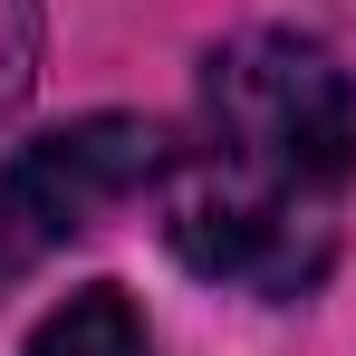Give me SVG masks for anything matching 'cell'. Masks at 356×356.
<instances>
[{
	"mask_svg": "<svg viewBox=\"0 0 356 356\" xmlns=\"http://www.w3.org/2000/svg\"><path fill=\"white\" fill-rule=\"evenodd\" d=\"M164 250L193 280L289 308L337 270L356 193V87L327 39L241 29L193 77L164 164Z\"/></svg>",
	"mask_w": 356,
	"mask_h": 356,
	"instance_id": "1",
	"label": "cell"
},
{
	"mask_svg": "<svg viewBox=\"0 0 356 356\" xmlns=\"http://www.w3.org/2000/svg\"><path fill=\"white\" fill-rule=\"evenodd\" d=\"M174 164V135L145 116H77L58 135H29L0 164V289L29 280L49 250H67L77 232H97V212H116L135 193H154Z\"/></svg>",
	"mask_w": 356,
	"mask_h": 356,
	"instance_id": "2",
	"label": "cell"
},
{
	"mask_svg": "<svg viewBox=\"0 0 356 356\" xmlns=\"http://www.w3.org/2000/svg\"><path fill=\"white\" fill-rule=\"evenodd\" d=\"M19 356H154V337H145V308H135L116 280H87V289H67L58 308L29 327Z\"/></svg>",
	"mask_w": 356,
	"mask_h": 356,
	"instance_id": "3",
	"label": "cell"
},
{
	"mask_svg": "<svg viewBox=\"0 0 356 356\" xmlns=\"http://www.w3.org/2000/svg\"><path fill=\"white\" fill-rule=\"evenodd\" d=\"M39 49H49V0H0V125H19L29 106Z\"/></svg>",
	"mask_w": 356,
	"mask_h": 356,
	"instance_id": "4",
	"label": "cell"
}]
</instances>
